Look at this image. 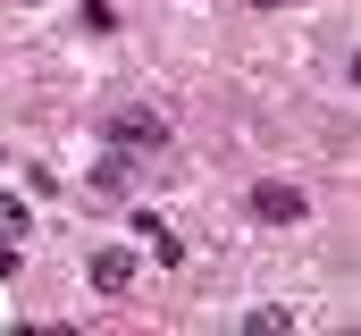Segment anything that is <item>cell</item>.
I'll use <instances>...</instances> for the list:
<instances>
[{
    "instance_id": "cell-2",
    "label": "cell",
    "mask_w": 361,
    "mask_h": 336,
    "mask_svg": "<svg viewBox=\"0 0 361 336\" xmlns=\"http://www.w3.org/2000/svg\"><path fill=\"white\" fill-rule=\"evenodd\" d=\"M92 286H101V294H118V286H135V252H92Z\"/></svg>"
},
{
    "instance_id": "cell-1",
    "label": "cell",
    "mask_w": 361,
    "mask_h": 336,
    "mask_svg": "<svg viewBox=\"0 0 361 336\" xmlns=\"http://www.w3.org/2000/svg\"><path fill=\"white\" fill-rule=\"evenodd\" d=\"M302 210H311V202H302V193H294V185H252V219H269V227H294V219H302Z\"/></svg>"
},
{
    "instance_id": "cell-3",
    "label": "cell",
    "mask_w": 361,
    "mask_h": 336,
    "mask_svg": "<svg viewBox=\"0 0 361 336\" xmlns=\"http://www.w3.org/2000/svg\"><path fill=\"white\" fill-rule=\"evenodd\" d=\"M126 185H135V160H126V152H101V168H92V193H101V202H118Z\"/></svg>"
},
{
    "instance_id": "cell-4",
    "label": "cell",
    "mask_w": 361,
    "mask_h": 336,
    "mask_svg": "<svg viewBox=\"0 0 361 336\" xmlns=\"http://www.w3.org/2000/svg\"><path fill=\"white\" fill-rule=\"evenodd\" d=\"M109 135H118V143H160V135H169V126H160V118H152V109H126V118H118V126H109Z\"/></svg>"
},
{
    "instance_id": "cell-6",
    "label": "cell",
    "mask_w": 361,
    "mask_h": 336,
    "mask_svg": "<svg viewBox=\"0 0 361 336\" xmlns=\"http://www.w3.org/2000/svg\"><path fill=\"white\" fill-rule=\"evenodd\" d=\"M252 8H294V0H252Z\"/></svg>"
},
{
    "instance_id": "cell-5",
    "label": "cell",
    "mask_w": 361,
    "mask_h": 336,
    "mask_svg": "<svg viewBox=\"0 0 361 336\" xmlns=\"http://www.w3.org/2000/svg\"><path fill=\"white\" fill-rule=\"evenodd\" d=\"M17 227H25V202H8V193H0V236H17Z\"/></svg>"
}]
</instances>
